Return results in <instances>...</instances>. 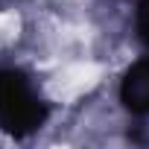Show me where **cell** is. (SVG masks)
I'll return each instance as SVG.
<instances>
[{
	"label": "cell",
	"instance_id": "obj_2",
	"mask_svg": "<svg viewBox=\"0 0 149 149\" xmlns=\"http://www.w3.org/2000/svg\"><path fill=\"white\" fill-rule=\"evenodd\" d=\"M117 102L134 120H149V53L137 56L117 82Z\"/></svg>",
	"mask_w": 149,
	"mask_h": 149
},
{
	"label": "cell",
	"instance_id": "obj_1",
	"mask_svg": "<svg viewBox=\"0 0 149 149\" xmlns=\"http://www.w3.org/2000/svg\"><path fill=\"white\" fill-rule=\"evenodd\" d=\"M53 117V102L18 64H0V132L12 140L35 137Z\"/></svg>",
	"mask_w": 149,
	"mask_h": 149
},
{
	"label": "cell",
	"instance_id": "obj_3",
	"mask_svg": "<svg viewBox=\"0 0 149 149\" xmlns=\"http://www.w3.org/2000/svg\"><path fill=\"white\" fill-rule=\"evenodd\" d=\"M132 26H134V38L149 53V0H137L134 15H132Z\"/></svg>",
	"mask_w": 149,
	"mask_h": 149
}]
</instances>
